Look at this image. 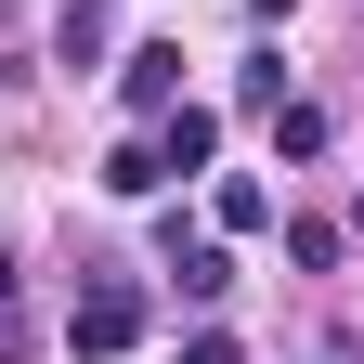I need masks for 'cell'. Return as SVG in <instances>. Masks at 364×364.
Wrapping results in <instances>:
<instances>
[{
  "label": "cell",
  "instance_id": "1",
  "mask_svg": "<svg viewBox=\"0 0 364 364\" xmlns=\"http://www.w3.org/2000/svg\"><path fill=\"white\" fill-rule=\"evenodd\" d=\"M130 338H144V287H78V312H65V351H91V364H117Z\"/></svg>",
  "mask_w": 364,
  "mask_h": 364
},
{
  "label": "cell",
  "instance_id": "2",
  "mask_svg": "<svg viewBox=\"0 0 364 364\" xmlns=\"http://www.w3.org/2000/svg\"><path fill=\"white\" fill-rule=\"evenodd\" d=\"M208 156H221V117L208 105H169L156 117V169H208Z\"/></svg>",
  "mask_w": 364,
  "mask_h": 364
},
{
  "label": "cell",
  "instance_id": "3",
  "mask_svg": "<svg viewBox=\"0 0 364 364\" xmlns=\"http://www.w3.org/2000/svg\"><path fill=\"white\" fill-rule=\"evenodd\" d=\"M117 78H130V105H144V117H169V105H182V53H169V39H144Z\"/></svg>",
  "mask_w": 364,
  "mask_h": 364
},
{
  "label": "cell",
  "instance_id": "4",
  "mask_svg": "<svg viewBox=\"0 0 364 364\" xmlns=\"http://www.w3.org/2000/svg\"><path fill=\"white\" fill-rule=\"evenodd\" d=\"M53 65H105V0H65V26H53Z\"/></svg>",
  "mask_w": 364,
  "mask_h": 364
},
{
  "label": "cell",
  "instance_id": "5",
  "mask_svg": "<svg viewBox=\"0 0 364 364\" xmlns=\"http://www.w3.org/2000/svg\"><path fill=\"white\" fill-rule=\"evenodd\" d=\"M273 156H326V105L287 91V105H273Z\"/></svg>",
  "mask_w": 364,
  "mask_h": 364
},
{
  "label": "cell",
  "instance_id": "6",
  "mask_svg": "<svg viewBox=\"0 0 364 364\" xmlns=\"http://www.w3.org/2000/svg\"><path fill=\"white\" fill-rule=\"evenodd\" d=\"M169 273H182V299H221V287H235V260H221V247H182V235H169Z\"/></svg>",
  "mask_w": 364,
  "mask_h": 364
},
{
  "label": "cell",
  "instance_id": "7",
  "mask_svg": "<svg viewBox=\"0 0 364 364\" xmlns=\"http://www.w3.org/2000/svg\"><path fill=\"white\" fill-rule=\"evenodd\" d=\"M156 182H169V169H156V130H144V144H117V156H105V196H156Z\"/></svg>",
  "mask_w": 364,
  "mask_h": 364
},
{
  "label": "cell",
  "instance_id": "8",
  "mask_svg": "<svg viewBox=\"0 0 364 364\" xmlns=\"http://www.w3.org/2000/svg\"><path fill=\"white\" fill-rule=\"evenodd\" d=\"M208 221H221V235H260V221H273V196H260V182H221V196H208Z\"/></svg>",
  "mask_w": 364,
  "mask_h": 364
},
{
  "label": "cell",
  "instance_id": "9",
  "mask_svg": "<svg viewBox=\"0 0 364 364\" xmlns=\"http://www.w3.org/2000/svg\"><path fill=\"white\" fill-rule=\"evenodd\" d=\"M182 364H235V338H221V326H196V338H182Z\"/></svg>",
  "mask_w": 364,
  "mask_h": 364
},
{
  "label": "cell",
  "instance_id": "10",
  "mask_svg": "<svg viewBox=\"0 0 364 364\" xmlns=\"http://www.w3.org/2000/svg\"><path fill=\"white\" fill-rule=\"evenodd\" d=\"M0 312H14V247H0Z\"/></svg>",
  "mask_w": 364,
  "mask_h": 364
},
{
  "label": "cell",
  "instance_id": "11",
  "mask_svg": "<svg viewBox=\"0 0 364 364\" xmlns=\"http://www.w3.org/2000/svg\"><path fill=\"white\" fill-rule=\"evenodd\" d=\"M260 14H299V0H260Z\"/></svg>",
  "mask_w": 364,
  "mask_h": 364
},
{
  "label": "cell",
  "instance_id": "12",
  "mask_svg": "<svg viewBox=\"0 0 364 364\" xmlns=\"http://www.w3.org/2000/svg\"><path fill=\"white\" fill-rule=\"evenodd\" d=\"M351 235H364V196H351Z\"/></svg>",
  "mask_w": 364,
  "mask_h": 364
},
{
  "label": "cell",
  "instance_id": "13",
  "mask_svg": "<svg viewBox=\"0 0 364 364\" xmlns=\"http://www.w3.org/2000/svg\"><path fill=\"white\" fill-rule=\"evenodd\" d=\"M326 364H351V351H326Z\"/></svg>",
  "mask_w": 364,
  "mask_h": 364
}]
</instances>
